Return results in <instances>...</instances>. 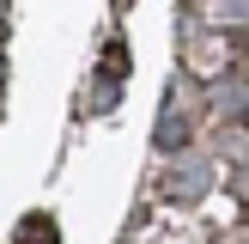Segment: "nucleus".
<instances>
[{
	"label": "nucleus",
	"instance_id": "f257e3e1",
	"mask_svg": "<svg viewBox=\"0 0 249 244\" xmlns=\"http://www.w3.org/2000/svg\"><path fill=\"white\" fill-rule=\"evenodd\" d=\"M0 73H6V61H0Z\"/></svg>",
	"mask_w": 249,
	"mask_h": 244
},
{
	"label": "nucleus",
	"instance_id": "f03ea898",
	"mask_svg": "<svg viewBox=\"0 0 249 244\" xmlns=\"http://www.w3.org/2000/svg\"><path fill=\"white\" fill-rule=\"evenodd\" d=\"M0 6H6V0H0Z\"/></svg>",
	"mask_w": 249,
	"mask_h": 244
}]
</instances>
